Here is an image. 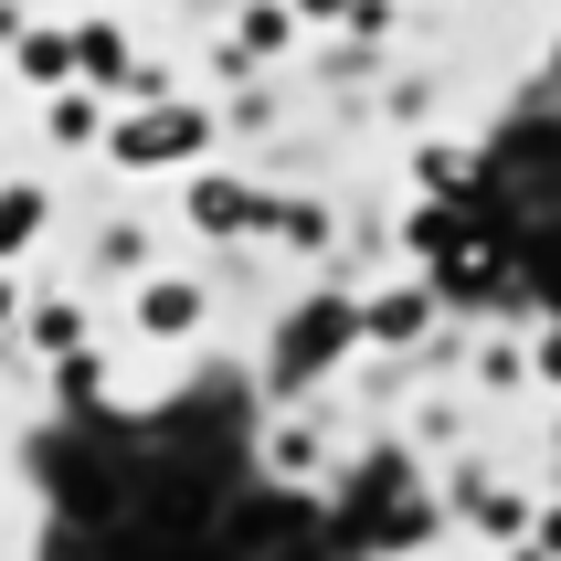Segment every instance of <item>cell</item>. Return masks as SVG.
I'll use <instances>...</instances> for the list:
<instances>
[{
  "label": "cell",
  "mask_w": 561,
  "mask_h": 561,
  "mask_svg": "<svg viewBox=\"0 0 561 561\" xmlns=\"http://www.w3.org/2000/svg\"><path fill=\"white\" fill-rule=\"evenodd\" d=\"M456 499H467V530H477V540H499V551H508V540H530V519H540L530 488H499V477H467Z\"/></svg>",
  "instance_id": "1"
},
{
  "label": "cell",
  "mask_w": 561,
  "mask_h": 561,
  "mask_svg": "<svg viewBox=\"0 0 561 561\" xmlns=\"http://www.w3.org/2000/svg\"><path fill=\"white\" fill-rule=\"evenodd\" d=\"M350 318H360L371 350H413L424 329H435V297H424V286H392V297H371V308H350Z\"/></svg>",
  "instance_id": "2"
},
{
  "label": "cell",
  "mask_w": 561,
  "mask_h": 561,
  "mask_svg": "<svg viewBox=\"0 0 561 561\" xmlns=\"http://www.w3.org/2000/svg\"><path fill=\"white\" fill-rule=\"evenodd\" d=\"M202 329V286L191 276H149L138 286V340H191Z\"/></svg>",
  "instance_id": "3"
},
{
  "label": "cell",
  "mask_w": 561,
  "mask_h": 561,
  "mask_svg": "<svg viewBox=\"0 0 561 561\" xmlns=\"http://www.w3.org/2000/svg\"><path fill=\"white\" fill-rule=\"evenodd\" d=\"M265 477H286V488L329 477V435H318V413H297V424H276V435H265Z\"/></svg>",
  "instance_id": "4"
},
{
  "label": "cell",
  "mask_w": 561,
  "mask_h": 561,
  "mask_svg": "<svg viewBox=\"0 0 561 561\" xmlns=\"http://www.w3.org/2000/svg\"><path fill=\"white\" fill-rule=\"evenodd\" d=\"M181 149H202V117H138L117 138V159H181Z\"/></svg>",
  "instance_id": "5"
},
{
  "label": "cell",
  "mask_w": 561,
  "mask_h": 561,
  "mask_svg": "<svg viewBox=\"0 0 561 561\" xmlns=\"http://www.w3.org/2000/svg\"><path fill=\"white\" fill-rule=\"evenodd\" d=\"M43 233V191H0V254H22Z\"/></svg>",
  "instance_id": "6"
},
{
  "label": "cell",
  "mask_w": 561,
  "mask_h": 561,
  "mask_svg": "<svg viewBox=\"0 0 561 561\" xmlns=\"http://www.w3.org/2000/svg\"><path fill=\"white\" fill-rule=\"evenodd\" d=\"M477 381H488V392H519V381H530V350H477Z\"/></svg>",
  "instance_id": "7"
},
{
  "label": "cell",
  "mask_w": 561,
  "mask_h": 561,
  "mask_svg": "<svg viewBox=\"0 0 561 561\" xmlns=\"http://www.w3.org/2000/svg\"><path fill=\"white\" fill-rule=\"evenodd\" d=\"M530 381H540V392H561V318L530 340Z\"/></svg>",
  "instance_id": "8"
},
{
  "label": "cell",
  "mask_w": 561,
  "mask_h": 561,
  "mask_svg": "<svg viewBox=\"0 0 561 561\" xmlns=\"http://www.w3.org/2000/svg\"><path fill=\"white\" fill-rule=\"evenodd\" d=\"M530 540H540V551L561 561V499H551V508H540V519H530Z\"/></svg>",
  "instance_id": "9"
},
{
  "label": "cell",
  "mask_w": 561,
  "mask_h": 561,
  "mask_svg": "<svg viewBox=\"0 0 561 561\" xmlns=\"http://www.w3.org/2000/svg\"><path fill=\"white\" fill-rule=\"evenodd\" d=\"M297 11H308V22H340V11H360V0H297Z\"/></svg>",
  "instance_id": "10"
},
{
  "label": "cell",
  "mask_w": 561,
  "mask_h": 561,
  "mask_svg": "<svg viewBox=\"0 0 561 561\" xmlns=\"http://www.w3.org/2000/svg\"><path fill=\"white\" fill-rule=\"evenodd\" d=\"M0 329H11V276H0Z\"/></svg>",
  "instance_id": "11"
}]
</instances>
